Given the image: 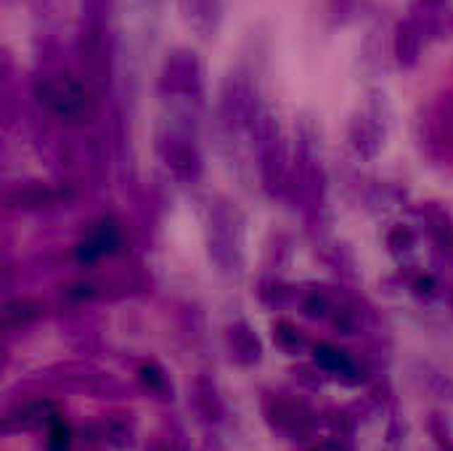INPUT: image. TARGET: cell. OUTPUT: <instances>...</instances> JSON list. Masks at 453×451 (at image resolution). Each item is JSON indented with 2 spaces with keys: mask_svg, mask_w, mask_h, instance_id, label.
I'll return each instance as SVG.
<instances>
[{
  "mask_svg": "<svg viewBox=\"0 0 453 451\" xmlns=\"http://www.w3.org/2000/svg\"><path fill=\"white\" fill-rule=\"evenodd\" d=\"M40 101L54 112L58 120L67 122H88L93 117V96L90 90L75 80L72 75H54L40 83Z\"/></svg>",
  "mask_w": 453,
  "mask_h": 451,
  "instance_id": "6da1fadb",
  "label": "cell"
},
{
  "mask_svg": "<svg viewBox=\"0 0 453 451\" xmlns=\"http://www.w3.org/2000/svg\"><path fill=\"white\" fill-rule=\"evenodd\" d=\"M120 247V229H117V223L114 220H101L99 226L90 231V236L85 242L80 244V260H96L101 255L106 253H114Z\"/></svg>",
  "mask_w": 453,
  "mask_h": 451,
  "instance_id": "7a4b0ae2",
  "label": "cell"
},
{
  "mask_svg": "<svg viewBox=\"0 0 453 451\" xmlns=\"http://www.w3.org/2000/svg\"><path fill=\"white\" fill-rule=\"evenodd\" d=\"M51 451H69V428L61 419H54L51 430Z\"/></svg>",
  "mask_w": 453,
  "mask_h": 451,
  "instance_id": "277c9868",
  "label": "cell"
},
{
  "mask_svg": "<svg viewBox=\"0 0 453 451\" xmlns=\"http://www.w3.org/2000/svg\"><path fill=\"white\" fill-rule=\"evenodd\" d=\"M316 361L323 366V369H329V372H337V374H353V361L347 359V353L340 351V348H332V345H318L316 351Z\"/></svg>",
  "mask_w": 453,
  "mask_h": 451,
  "instance_id": "3957f363",
  "label": "cell"
}]
</instances>
